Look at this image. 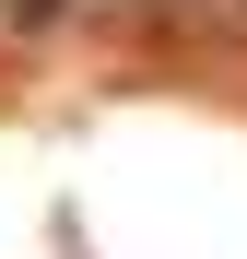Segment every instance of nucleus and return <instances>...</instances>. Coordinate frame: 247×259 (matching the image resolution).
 <instances>
[{"label": "nucleus", "mask_w": 247, "mask_h": 259, "mask_svg": "<svg viewBox=\"0 0 247 259\" xmlns=\"http://www.w3.org/2000/svg\"><path fill=\"white\" fill-rule=\"evenodd\" d=\"M200 12H212V24H247V0H200Z\"/></svg>", "instance_id": "obj_1"}]
</instances>
